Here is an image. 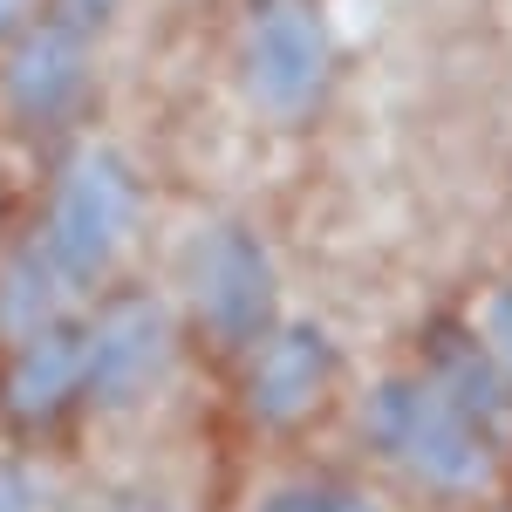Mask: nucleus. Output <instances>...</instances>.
I'll return each mask as SVG.
<instances>
[{"label":"nucleus","mask_w":512,"mask_h":512,"mask_svg":"<svg viewBox=\"0 0 512 512\" xmlns=\"http://www.w3.org/2000/svg\"><path fill=\"white\" fill-rule=\"evenodd\" d=\"M349 465L410 512H499L512 499V396L444 321L355 390Z\"/></svg>","instance_id":"nucleus-1"},{"label":"nucleus","mask_w":512,"mask_h":512,"mask_svg":"<svg viewBox=\"0 0 512 512\" xmlns=\"http://www.w3.org/2000/svg\"><path fill=\"white\" fill-rule=\"evenodd\" d=\"M233 396L267 444L294 451L308 431L335 417V403L349 396V369L315 321H274L233 355Z\"/></svg>","instance_id":"nucleus-2"},{"label":"nucleus","mask_w":512,"mask_h":512,"mask_svg":"<svg viewBox=\"0 0 512 512\" xmlns=\"http://www.w3.org/2000/svg\"><path fill=\"white\" fill-rule=\"evenodd\" d=\"M274 274L267 260L246 246L239 233H219L192 253V274H185V308L178 328H198L212 349L233 362L260 328H274Z\"/></svg>","instance_id":"nucleus-3"},{"label":"nucleus","mask_w":512,"mask_h":512,"mask_svg":"<svg viewBox=\"0 0 512 512\" xmlns=\"http://www.w3.org/2000/svg\"><path fill=\"white\" fill-rule=\"evenodd\" d=\"M328 82V41L301 0H267L246 21V89L274 117H301Z\"/></svg>","instance_id":"nucleus-4"},{"label":"nucleus","mask_w":512,"mask_h":512,"mask_svg":"<svg viewBox=\"0 0 512 512\" xmlns=\"http://www.w3.org/2000/svg\"><path fill=\"white\" fill-rule=\"evenodd\" d=\"M226 512H410L396 492H383L362 465H335V458H267L233 485Z\"/></svg>","instance_id":"nucleus-5"},{"label":"nucleus","mask_w":512,"mask_h":512,"mask_svg":"<svg viewBox=\"0 0 512 512\" xmlns=\"http://www.w3.org/2000/svg\"><path fill=\"white\" fill-rule=\"evenodd\" d=\"M0 512H130V499L96 485L55 444H0Z\"/></svg>","instance_id":"nucleus-6"},{"label":"nucleus","mask_w":512,"mask_h":512,"mask_svg":"<svg viewBox=\"0 0 512 512\" xmlns=\"http://www.w3.org/2000/svg\"><path fill=\"white\" fill-rule=\"evenodd\" d=\"M451 335L485 362V376L512 396V267L492 280H478L465 294V308L451 315Z\"/></svg>","instance_id":"nucleus-7"}]
</instances>
